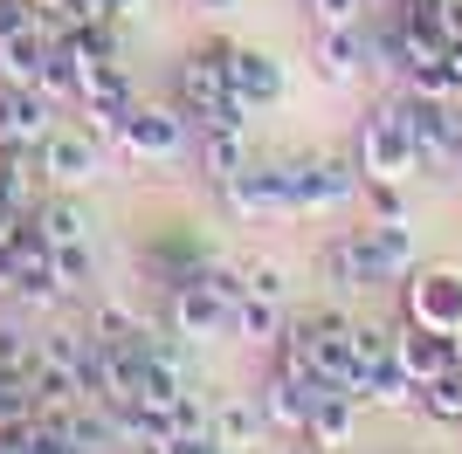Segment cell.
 I'll use <instances>...</instances> for the list:
<instances>
[{"label": "cell", "mask_w": 462, "mask_h": 454, "mask_svg": "<svg viewBox=\"0 0 462 454\" xmlns=\"http://www.w3.org/2000/svg\"><path fill=\"white\" fill-rule=\"evenodd\" d=\"M132 166H180L193 159V117L187 111H159V104H132L117 117V138H111Z\"/></svg>", "instance_id": "6da1fadb"}, {"label": "cell", "mask_w": 462, "mask_h": 454, "mask_svg": "<svg viewBox=\"0 0 462 454\" xmlns=\"http://www.w3.org/2000/svg\"><path fill=\"white\" fill-rule=\"evenodd\" d=\"M359 172L366 179H414L421 172V151H414V132H407L401 104H380V111L359 124Z\"/></svg>", "instance_id": "7a4b0ae2"}, {"label": "cell", "mask_w": 462, "mask_h": 454, "mask_svg": "<svg viewBox=\"0 0 462 454\" xmlns=\"http://www.w3.org/2000/svg\"><path fill=\"white\" fill-rule=\"evenodd\" d=\"M290 172V213H325V207H346L352 193L366 186L359 159H297Z\"/></svg>", "instance_id": "3957f363"}, {"label": "cell", "mask_w": 462, "mask_h": 454, "mask_svg": "<svg viewBox=\"0 0 462 454\" xmlns=\"http://www.w3.org/2000/svg\"><path fill=\"white\" fill-rule=\"evenodd\" d=\"M407 323L421 331H462V268H407Z\"/></svg>", "instance_id": "277c9868"}, {"label": "cell", "mask_w": 462, "mask_h": 454, "mask_svg": "<svg viewBox=\"0 0 462 454\" xmlns=\"http://www.w3.org/2000/svg\"><path fill=\"white\" fill-rule=\"evenodd\" d=\"M166 317H173L180 338H228L235 331V296H221L214 283H200V276H187V283H173V296H166Z\"/></svg>", "instance_id": "5b68a950"}, {"label": "cell", "mask_w": 462, "mask_h": 454, "mask_svg": "<svg viewBox=\"0 0 462 454\" xmlns=\"http://www.w3.org/2000/svg\"><path fill=\"white\" fill-rule=\"evenodd\" d=\"M221 200H228L242 221H297L290 213V172L283 166H242L221 186Z\"/></svg>", "instance_id": "8992f818"}, {"label": "cell", "mask_w": 462, "mask_h": 454, "mask_svg": "<svg viewBox=\"0 0 462 454\" xmlns=\"http://www.w3.org/2000/svg\"><path fill=\"white\" fill-rule=\"evenodd\" d=\"M401 117H407V132H414L421 166H456V104L407 90V96H401Z\"/></svg>", "instance_id": "52a82bcc"}, {"label": "cell", "mask_w": 462, "mask_h": 454, "mask_svg": "<svg viewBox=\"0 0 462 454\" xmlns=\"http://www.w3.org/2000/svg\"><path fill=\"white\" fill-rule=\"evenodd\" d=\"M359 234V255H366V283H401L407 268H414V227L407 221H366V227H352Z\"/></svg>", "instance_id": "ba28073f"}, {"label": "cell", "mask_w": 462, "mask_h": 454, "mask_svg": "<svg viewBox=\"0 0 462 454\" xmlns=\"http://www.w3.org/2000/svg\"><path fill=\"white\" fill-rule=\"evenodd\" d=\"M228 90L255 111H270V104H283V62L255 41H228Z\"/></svg>", "instance_id": "9c48e42d"}, {"label": "cell", "mask_w": 462, "mask_h": 454, "mask_svg": "<svg viewBox=\"0 0 462 454\" xmlns=\"http://www.w3.org/2000/svg\"><path fill=\"white\" fill-rule=\"evenodd\" d=\"M180 111L187 117H208L221 96H228V41H214V49H193L187 62H180Z\"/></svg>", "instance_id": "30bf717a"}, {"label": "cell", "mask_w": 462, "mask_h": 454, "mask_svg": "<svg viewBox=\"0 0 462 454\" xmlns=\"http://www.w3.org/2000/svg\"><path fill=\"white\" fill-rule=\"evenodd\" d=\"M49 49H56V21H21V28H7V35H0V83L35 90Z\"/></svg>", "instance_id": "8fae6325"}, {"label": "cell", "mask_w": 462, "mask_h": 454, "mask_svg": "<svg viewBox=\"0 0 462 454\" xmlns=\"http://www.w3.org/2000/svg\"><path fill=\"white\" fill-rule=\"evenodd\" d=\"M35 151H42V179H49V186H90L97 179V151L104 145H97L90 132H62L56 124Z\"/></svg>", "instance_id": "7c38bea8"}, {"label": "cell", "mask_w": 462, "mask_h": 454, "mask_svg": "<svg viewBox=\"0 0 462 454\" xmlns=\"http://www.w3.org/2000/svg\"><path fill=\"white\" fill-rule=\"evenodd\" d=\"M56 132V96L21 90V83H0V138H21V145H42Z\"/></svg>", "instance_id": "4fadbf2b"}, {"label": "cell", "mask_w": 462, "mask_h": 454, "mask_svg": "<svg viewBox=\"0 0 462 454\" xmlns=\"http://www.w3.org/2000/svg\"><path fill=\"white\" fill-rule=\"evenodd\" d=\"M393 359H401V372L414 378V386H428V378L456 372V344H448L442 331H421V323H401V331H393Z\"/></svg>", "instance_id": "5bb4252c"}, {"label": "cell", "mask_w": 462, "mask_h": 454, "mask_svg": "<svg viewBox=\"0 0 462 454\" xmlns=\"http://www.w3.org/2000/svg\"><path fill=\"white\" fill-rule=\"evenodd\" d=\"M0 200L14 213L42 207V151L21 145V138H0Z\"/></svg>", "instance_id": "9a60e30c"}, {"label": "cell", "mask_w": 462, "mask_h": 454, "mask_svg": "<svg viewBox=\"0 0 462 454\" xmlns=\"http://www.w3.org/2000/svg\"><path fill=\"white\" fill-rule=\"evenodd\" d=\"M359 413H366V406H359L352 393H325L318 406H310V420H304V440L318 454H346L352 434H359Z\"/></svg>", "instance_id": "2e32d148"}, {"label": "cell", "mask_w": 462, "mask_h": 454, "mask_svg": "<svg viewBox=\"0 0 462 454\" xmlns=\"http://www.w3.org/2000/svg\"><path fill=\"white\" fill-rule=\"evenodd\" d=\"M208 434L221 440L228 454H249V448H263L270 420H263L255 399H214V406H208Z\"/></svg>", "instance_id": "e0dca14e"}, {"label": "cell", "mask_w": 462, "mask_h": 454, "mask_svg": "<svg viewBox=\"0 0 462 454\" xmlns=\"http://www.w3.org/2000/svg\"><path fill=\"white\" fill-rule=\"evenodd\" d=\"M310 62H318V76H325V83H352V76L373 62L366 28H318V49H310Z\"/></svg>", "instance_id": "ac0fdd59"}, {"label": "cell", "mask_w": 462, "mask_h": 454, "mask_svg": "<svg viewBox=\"0 0 462 454\" xmlns=\"http://www.w3.org/2000/svg\"><path fill=\"white\" fill-rule=\"evenodd\" d=\"M414 393H421V386L401 372V359H393V351H386L380 365H366V372H359V386H352V399H359V406H380V413H407V406H414Z\"/></svg>", "instance_id": "d6986e66"}, {"label": "cell", "mask_w": 462, "mask_h": 454, "mask_svg": "<svg viewBox=\"0 0 462 454\" xmlns=\"http://www.w3.org/2000/svg\"><path fill=\"white\" fill-rule=\"evenodd\" d=\"M193 166L208 186H228L235 172L249 166V132H200L193 138Z\"/></svg>", "instance_id": "ffe728a7"}, {"label": "cell", "mask_w": 462, "mask_h": 454, "mask_svg": "<svg viewBox=\"0 0 462 454\" xmlns=\"http://www.w3.org/2000/svg\"><path fill=\"white\" fill-rule=\"evenodd\" d=\"M35 234L42 248H69V241H90V207H77V200H42L35 213Z\"/></svg>", "instance_id": "44dd1931"}, {"label": "cell", "mask_w": 462, "mask_h": 454, "mask_svg": "<svg viewBox=\"0 0 462 454\" xmlns=\"http://www.w3.org/2000/svg\"><path fill=\"white\" fill-rule=\"evenodd\" d=\"M318 268H325V283L331 289H373L366 283V255H359V234H331L325 248H318Z\"/></svg>", "instance_id": "7402d4cb"}, {"label": "cell", "mask_w": 462, "mask_h": 454, "mask_svg": "<svg viewBox=\"0 0 462 454\" xmlns=\"http://www.w3.org/2000/svg\"><path fill=\"white\" fill-rule=\"evenodd\" d=\"M283 303L276 296H255V289H242V303H235V338H249V344H276L283 338Z\"/></svg>", "instance_id": "603a6c76"}, {"label": "cell", "mask_w": 462, "mask_h": 454, "mask_svg": "<svg viewBox=\"0 0 462 454\" xmlns=\"http://www.w3.org/2000/svg\"><path fill=\"white\" fill-rule=\"evenodd\" d=\"M414 413H428L435 427H462V372H442L414 393Z\"/></svg>", "instance_id": "cb8c5ba5"}, {"label": "cell", "mask_w": 462, "mask_h": 454, "mask_svg": "<svg viewBox=\"0 0 462 454\" xmlns=\"http://www.w3.org/2000/svg\"><path fill=\"white\" fill-rule=\"evenodd\" d=\"M0 440H7L14 454H77L69 440H62V427H56V420H42V413L14 420V427H0Z\"/></svg>", "instance_id": "d4e9b609"}, {"label": "cell", "mask_w": 462, "mask_h": 454, "mask_svg": "<svg viewBox=\"0 0 462 454\" xmlns=\"http://www.w3.org/2000/svg\"><path fill=\"white\" fill-rule=\"evenodd\" d=\"M35 365H42V338L28 331V323H0V372L28 378Z\"/></svg>", "instance_id": "484cf974"}, {"label": "cell", "mask_w": 462, "mask_h": 454, "mask_svg": "<svg viewBox=\"0 0 462 454\" xmlns=\"http://www.w3.org/2000/svg\"><path fill=\"white\" fill-rule=\"evenodd\" d=\"M138 331H145V317H132L125 303H90V338H104V344H132Z\"/></svg>", "instance_id": "4316f807"}, {"label": "cell", "mask_w": 462, "mask_h": 454, "mask_svg": "<svg viewBox=\"0 0 462 454\" xmlns=\"http://www.w3.org/2000/svg\"><path fill=\"white\" fill-rule=\"evenodd\" d=\"M90 331H42V359L49 365H62V372H77L83 359H90Z\"/></svg>", "instance_id": "83f0119b"}, {"label": "cell", "mask_w": 462, "mask_h": 454, "mask_svg": "<svg viewBox=\"0 0 462 454\" xmlns=\"http://www.w3.org/2000/svg\"><path fill=\"white\" fill-rule=\"evenodd\" d=\"M366 207H373V221H407V193H401V179H366Z\"/></svg>", "instance_id": "f1b7e54d"}, {"label": "cell", "mask_w": 462, "mask_h": 454, "mask_svg": "<svg viewBox=\"0 0 462 454\" xmlns=\"http://www.w3.org/2000/svg\"><path fill=\"white\" fill-rule=\"evenodd\" d=\"M352 351H359V372H366V365H380L393 351V331L386 323H352Z\"/></svg>", "instance_id": "f546056e"}, {"label": "cell", "mask_w": 462, "mask_h": 454, "mask_svg": "<svg viewBox=\"0 0 462 454\" xmlns=\"http://www.w3.org/2000/svg\"><path fill=\"white\" fill-rule=\"evenodd\" d=\"M49 255H56V276H62V289H77V283H90V241L49 248Z\"/></svg>", "instance_id": "4dcf8cb0"}, {"label": "cell", "mask_w": 462, "mask_h": 454, "mask_svg": "<svg viewBox=\"0 0 462 454\" xmlns=\"http://www.w3.org/2000/svg\"><path fill=\"white\" fill-rule=\"evenodd\" d=\"M359 14H366V0H310L318 28H359Z\"/></svg>", "instance_id": "1f68e13d"}, {"label": "cell", "mask_w": 462, "mask_h": 454, "mask_svg": "<svg viewBox=\"0 0 462 454\" xmlns=\"http://www.w3.org/2000/svg\"><path fill=\"white\" fill-rule=\"evenodd\" d=\"M35 413V399H28V378H7L0 372V427H14V420Z\"/></svg>", "instance_id": "d6a6232c"}, {"label": "cell", "mask_w": 462, "mask_h": 454, "mask_svg": "<svg viewBox=\"0 0 462 454\" xmlns=\"http://www.w3.org/2000/svg\"><path fill=\"white\" fill-rule=\"evenodd\" d=\"M242 276H249V289H255V296H276V303L290 296V268H283V262H249Z\"/></svg>", "instance_id": "836d02e7"}, {"label": "cell", "mask_w": 462, "mask_h": 454, "mask_svg": "<svg viewBox=\"0 0 462 454\" xmlns=\"http://www.w3.org/2000/svg\"><path fill=\"white\" fill-rule=\"evenodd\" d=\"M159 454H228L221 440L208 434V427H193V434H173V440H159Z\"/></svg>", "instance_id": "e575fe53"}, {"label": "cell", "mask_w": 462, "mask_h": 454, "mask_svg": "<svg viewBox=\"0 0 462 454\" xmlns=\"http://www.w3.org/2000/svg\"><path fill=\"white\" fill-rule=\"evenodd\" d=\"M193 427H208V399L180 393V399H173V434H193Z\"/></svg>", "instance_id": "d590c367"}, {"label": "cell", "mask_w": 462, "mask_h": 454, "mask_svg": "<svg viewBox=\"0 0 462 454\" xmlns=\"http://www.w3.org/2000/svg\"><path fill=\"white\" fill-rule=\"evenodd\" d=\"M435 21H442L448 49H462V0H435Z\"/></svg>", "instance_id": "8d00e7d4"}, {"label": "cell", "mask_w": 462, "mask_h": 454, "mask_svg": "<svg viewBox=\"0 0 462 454\" xmlns=\"http://www.w3.org/2000/svg\"><path fill=\"white\" fill-rule=\"evenodd\" d=\"M21 21H35V7H28V0H0V35L21 28Z\"/></svg>", "instance_id": "74e56055"}, {"label": "cell", "mask_w": 462, "mask_h": 454, "mask_svg": "<svg viewBox=\"0 0 462 454\" xmlns=\"http://www.w3.org/2000/svg\"><path fill=\"white\" fill-rule=\"evenodd\" d=\"M28 7H35V21H56V28L69 21V0H28Z\"/></svg>", "instance_id": "f35d334b"}, {"label": "cell", "mask_w": 462, "mask_h": 454, "mask_svg": "<svg viewBox=\"0 0 462 454\" xmlns=\"http://www.w3.org/2000/svg\"><path fill=\"white\" fill-rule=\"evenodd\" d=\"M200 14H228V7H242V0H193Z\"/></svg>", "instance_id": "ab89813d"}, {"label": "cell", "mask_w": 462, "mask_h": 454, "mask_svg": "<svg viewBox=\"0 0 462 454\" xmlns=\"http://www.w3.org/2000/svg\"><path fill=\"white\" fill-rule=\"evenodd\" d=\"M448 344H456V372H462V331H456V338H448Z\"/></svg>", "instance_id": "60d3db41"}, {"label": "cell", "mask_w": 462, "mask_h": 454, "mask_svg": "<svg viewBox=\"0 0 462 454\" xmlns=\"http://www.w3.org/2000/svg\"><path fill=\"white\" fill-rule=\"evenodd\" d=\"M255 454H304V448H255Z\"/></svg>", "instance_id": "b9f144b4"}, {"label": "cell", "mask_w": 462, "mask_h": 454, "mask_svg": "<svg viewBox=\"0 0 462 454\" xmlns=\"http://www.w3.org/2000/svg\"><path fill=\"white\" fill-rule=\"evenodd\" d=\"M456 151H462V111H456Z\"/></svg>", "instance_id": "7bdbcfd3"}, {"label": "cell", "mask_w": 462, "mask_h": 454, "mask_svg": "<svg viewBox=\"0 0 462 454\" xmlns=\"http://www.w3.org/2000/svg\"><path fill=\"white\" fill-rule=\"evenodd\" d=\"M456 186H462V151H456Z\"/></svg>", "instance_id": "ee69618b"}, {"label": "cell", "mask_w": 462, "mask_h": 454, "mask_svg": "<svg viewBox=\"0 0 462 454\" xmlns=\"http://www.w3.org/2000/svg\"><path fill=\"white\" fill-rule=\"evenodd\" d=\"M310 454H318V448H310Z\"/></svg>", "instance_id": "f6af8a7d"}]
</instances>
